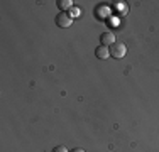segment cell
I'll return each instance as SVG.
<instances>
[{"label": "cell", "mask_w": 159, "mask_h": 152, "mask_svg": "<svg viewBox=\"0 0 159 152\" xmlns=\"http://www.w3.org/2000/svg\"><path fill=\"white\" fill-rule=\"evenodd\" d=\"M108 49H110V56H112V58H115V59H122L124 56H125V52H127L125 44H122V42L112 44Z\"/></svg>", "instance_id": "obj_1"}, {"label": "cell", "mask_w": 159, "mask_h": 152, "mask_svg": "<svg viewBox=\"0 0 159 152\" xmlns=\"http://www.w3.org/2000/svg\"><path fill=\"white\" fill-rule=\"evenodd\" d=\"M100 44L110 47L112 44H115V34L110 32V30H105V32L100 36Z\"/></svg>", "instance_id": "obj_3"}, {"label": "cell", "mask_w": 159, "mask_h": 152, "mask_svg": "<svg viewBox=\"0 0 159 152\" xmlns=\"http://www.w3.org/2000/svg\"><path fill=\"white\" fill-rule=\"evenodd\" d=\"M68 14H70V17H71V19H76V17H78V15H80V14H81V10H80V9H78V7H73V9H71V10H70V12H68Z\"/></svg>", "instance_id": "obj_6"}, {"label": "cell", "mask_w": 159, "mask_h": 152, "mask_svg": "<svg viewBox=\"0 0 159 152\" xmlns=\"http://www.w3.org/2000/svg\"><path fill=\"white\" fill-rule=\"evenodd\" d=\"M56 3H58L61 12H70V10L73 9V2H71V0H58Z\"/></svg>", "instance_id": "obj_5"}, {"label": "cell", "mask_w": 159, "mask_h": 152, "mask_svg": "<svg viewBox=\"0 0 159 152\" xmlns=\"http://www.w3.org/2000/svg\"><path fill=\"white\" fill-rule=\"evenodd\" d=\"M71 24H73V19L70 17L68 12H59L56 15V25H58V27L64 29V27H70Z\"/></svg>", "instance_id": "obj_2"}, {"label": "cell", "mask_w": 159, "mask_h": 152, "mask_svg": "<svg viewBox=\"0 0 159 152\" xmlns=\"http://www.w3.org/2000/svg\"><path fill=\"white\" fill-rule=\"evenodd\" d=\"M70 152H85V150L80 149V147H76V149H73V150H70Z\"/></svg>", "instance_id": "obj_8"}, {"label": "cell", "mask_w": 159, "mask_h": 152, "mask_svg": "<svg viewBox=\"0 0 159 152\" xmlns=\"http://www.w3.org/2000/svg\"><path fill=\"white\" fill-rule=\"evenodd\" d=\"M52 152H70V150H68L64 145H56L54 149H52Z\"/></svg>", "instance_id": "obj_7"}, {"label": "cell", "mask_w": 159, "mask_h": 152, "mask_svg": "<svg viewBox=\"0 0 159 152\" xmlns=\"http://www.w3.org/2000/svg\"><path fill=\"white\" fill-rule=\"evenodd\" d=\"M95 56L98 59H107L108 56H110V49L107 47V46H98V47L95 49Z\"/></svg>", "instance_id": "obj_4"}]
</instances>
